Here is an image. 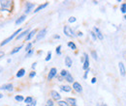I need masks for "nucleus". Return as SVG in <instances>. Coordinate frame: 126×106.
<instances>
[{
    "label": "nucleus",
    "instance_id": "nucleus-9",
    "mask_svg": "<svg viewBox=\"0 0 126 106\" xmlns=\"http://www.w3.org/2000/svg\"><path fill=\"white\" fill-rule=\"evenodd\" d=\"M11 5H12V1H3V0L1 1V6H2V8H3L4 10L10 8Z\"/></svg>",
    "mask_w": 126,
    "mask_h": 106
},
{
    "label": "nucleus",
    "instance_id": "nucleus-19",
    "mask_svg": "<svg viewBox=\"0 0 126 106\" xmlns=\"http://www.w3.org/2000/svg\"><path fill=\"white\" fill-rule=\"evenodd\" d=\"M24 74H25V70H24V69H21V70L18 71V73H17V77L21 78V77H22Z\"/></svg>",
    "mask_w": 126,
    "mask_h": 106
},
{
    "label": "nucleus",
    "instance_id": "nucleus-33",
    "mask_svg": "<svg viewBox=\"0 0 126 106\" xmlns=\"http://www.w3.org/2000/svg\"><path fill=\"white\" fill-rule=\"evenodd\" d=\"M90 36L92 37L93 41H96V40H97V36H96V34H95L94 32H90Z\"/></svg>",
    "mask_w": 126,
    "mask_h": 106
},
{
    "label": "nucleus",
    "instance_id": "nucleus-38",
    "mask_svg": "<svg viewBox=\"0 0 126 106\" xmlns=\"http://www.w3.org/2000/svg\"><path fill=\"white\" fill-rule=\"evenodd\" d=\"M88 72H89V69L85 71V72H84V78H86V77H87V73H88Z\"/></svg>",
    "mask_w": 126,
    "mask_h": 106
},
{
    "label": "nucleus",
    "instance_id": "nucleus-16",
    "mask_svg": "<svg viewBox=\"0 0 126 106\" xmlns=\"http://www.w3.org/2000/svg\"><path fill=\"white\" fill-rule=\"evenodd\" d=\"M27 34H29V29H26V30H24L22 33H21L18 37H17V40H21V38H23L24 36H26Z\"/></svg>",
    "mask_w": 126,
    "mask_h": 106
},
{
    "label": "nucleus",
    "instance_id": "nucleus-50",
    "mask_svg": "<svg viewBox=\"0 0 126 106\" xmlns=\"http://www.w3.org/2000/svg\"><path fill=\"white\" fill-rule=\"evenodd\" d=\"M26 106H30V105H29V104H28V105H26Z\"/></svg>",
    "mask_w": 126,
    "mask_h": 106
},
{
    "label": "nucleus",
    "instance_id": "nucleus-51",
    "mask_svg": "<svg viewBox=\"0 0 126 106\" xmlns=\"http://www.w3.org/2000/svg\"><path fill=\"white\" fill-rule=\"evenodd\" d=\"M74 106H76V105H74Z\"/></svg>",
    "mask_w": 126,
    "mask_h": 106
},
{
    "label": "nucleus",
    "instance_id": "nucleus-48",
    "mask_svg": "<svg viewBox=\"0 0 126 106\" xmlns=\"http://www.w3.org/2000/svg\"><path fill=\"white\" fill-rule=\"evenodd\" d=\"M101 106H107V105H106V104H102Z\"/></svg>",
    "mask_w": 126,
    "mask_h": 106
},
{
    "label": "nucleus",
    "instance_id": "nucleus-41",
    "mask_svg": "<svg viewBox=\"0 0 126 106\" xmlns=\"http://www.w3.org/2000/svg\"><path fill=\"white\" fill-rule=\"evenodd\" d=\"M58 80H59V81H62V80H63V77H62V76H59V77H58Z\"/></svg>",
    "mask_w": 126,
    "mask_h": 106
},
{
    "label": "nucleus",
    "instance_id": "nucleus-24",
    "mask_svg": "<svg viewBox=\"0 0 126 106\" xmlns=\"http://www.w3.org/2000/svg\"><path fill=\"white\" fill-rule=\"evenodd\" d=\"M24 102H25V103L28 105L29 103H32V102H33V98H32L31 96H27V97L24 99Z\"/></svg>",
    "mask_w": 126,
    "mask_h": 106
},
{
    "label": "nucleus",
    "instance_id": "nucleus-12",
    "mask_svg": "<svg viewBox=\"0 0 126 106\" xmlns=\"http://www.w3.org/2000/svg\"><path fill=\"white\" fill-rule=\"evenodd\" d=\"M0 89L1 90H7V91H13V85L12 84H5Z\"/></svg>",
    "mask_w": 126,
    "mask_h": 106
},
{
    "label": "nucleus",
    "instance_id": "nucleus-5",
    "mask_svg": "<svg viewBox=\"0 0 126 106\" xmlns=\"http://www.w3.org/2000/svg\"><path fill=\"white\" fill-rule=\"evenodd\" d=\"M73 89L77 92V93H82L83 92V87L79 82H74L73 83Z\"/></svg>",
    "mask_w": 126,
    "mask_h": 106
},
{
    "label": "nucleus",
    "instance_id": "nucleus-47",
    "mask_svg": "<svg viewBox=\"0 0 126 106\" xmlns=\"http://www.w3.org/2000/svg\"><path fill=\"white\" fill-rule=\"evenodd\" d=\"M3 97V94H0V98H2Z\"/></svg>",
    "mask_w": 126,
    "mask_h": 106
},
{
    "label": "nucleus",
    "instance_id": "nucleus-22",
    "mask_svg": "<svg viewBox=\"0 0 126 106\" xmlns=\"http://www.w3.org/2000/svg\"><path fill=\"white\" fill-rule=\"evenodd\" d=\"M21 48H22V45H21V46H18V47H16V48H14V49L11 51V54H15V53L19 52V51H20Z\"/></svg>",
    "mask_w": 126,
    "mask_h": 106
},
{
    "label": "nucleus",
    "instance_id": "nucleus-6",
    "mask_svg": "<svg viewBox=\"0 0 126 106\" xmlns=\"http://www.w3.org/2000/svg\"><path fill=\"white\" fill-rule=\"evenodd\" d=\"M56 72H57L56 69H55V68H51V69H50V71H49V72L48 79H49V80H51V79H52V78L56 75Z\"/></svg>",
    "mask_w": 126,
    "mask_h": 106
},
{
    "label": "nucleus",
    "instance_id": "nucleus-8",
    "mask_svg": "<svg viewBox=\"0 0 126 106\" xmlns=\"http://www.w3.org/2000/svg\"><path fill=\"white\" fill-rule=\"evenodd\" d=\"M118 68H119V72H120L121 76H125V74H126V70H125V67H124L123 63L120 62V63L118 64Z\"/></svg>",
    "mask_w": 126,
    "mask_h": 106
},
{
    "label": "nucleus",
    "instance_id": "nucleus-3",
    "mask_svg": "<svg viewBox=\"0 0 126 106\" xmlns=\"http://www.w3.org/2000/svg\"><path fill=\"white\" fill-rule=\"evenodd\" d=\"M46 33H47V29H46V28L40 30V32H39V33L37 34V36H36V41H40V40H42V39L45 37Z\"/></svg>",
    "mask_w": 126,
    "mask_h": 106
},
{
    "label": "nucleus",
    "instance_id": "nucleus-45",
    "mask_svg": "<svg viewBox=\"0 0 126 106\" xmlns=\"http://www.w3.org/2000/svg\"><path fill=\"white\" fill-rule=\"evenodd\" d=\"M2 71H3V68H2V67H0V72H2Z\"/></svg>",
    "mask_w": 126,
    "mask_h": 106
},
{
    "label": "nucleus",
    "instance_id": "nucleus-18",
    "mask_svg": "<svg viewBox=\"0 0 126 106\" xmlns=\"http://www.w3.org/2000/svg\"><path fill=\"white\" fill-rule=\"evenodd\" d=\"M25 18H26V16H25V15H23V16H21V17L20 18H18V19L16 20V24H17V25H19V24H21V23L22 21H24V19H25Z\"/></svg>",
    "mask_w": 126,
    "mask_h": 106
},
{
    "label": "nucleus",
    "instance_id": "nucleus-11",
    "mask_svg": "<svg viewBox=\"0 0 126 106\" xmlns=\"http://www.w3.org/2000/svg\"><path fill=\"white\" fill-rule=\"evenodd\" d=\"M34 8V4L33 3H30V2H27L26 3V9H25V14H28L32 9Z\"/></svg>",
    "mask_w": 126,
    "mask_h": 106
},
{
    "label": "nucleus",
    "instance_id": "nucleus-23",
    "mask_svg": "<svg viewBox=\"0 0 126 106\" xmlns=\"http://www.w3.org/2000/svg\"><path fill=\"white\" fill-rule=\"evenodd\" d=\"M68 46H69L71 49H73V50L77 49V46H76V44H75L73 41H69V42H68Z\"/></svg>",
    "mask_w": 126,
    "mask_h": 106
},
{
    "label": "nucleus",
    "instance_id": "nucleus-46",
    "mask_svg": "<svg viewBox=\"0 0 126 106\" xmlns=\"http://www.w3.org/2000/svg\"><path fill=\"white\" fill-rule=\"evenodd\" d=\"M54 38H55V39H59V38H60V37H59V36H57V35H56V36H54Z\"/></svg>",
    "mask_w": 126,
    "mask_h": 106
},
{
    "label": "nucleus",
    "instance_id": "nucleus-20",
    "mask_svg": "<svg viewBox=\"0 0 126 106\" xmlns=\"http://www.w3.org/2000/svg\"><path fill=\"white\" fill-rule=\"evenodd\" d=\"M60 89H61L63 92H67V93H68V92H71V90H72V88H71L70 86H67V85H66V86H61Z\"/></svg>",
    "mask_w": 126,
    "mask_h": 106
},
{
    "label": "nucleus",
    "instance_id": "nucleus-28",
    "mask_svg": "<svg viewBox=\"0 0 126 106\" xmlns=\"http://www.w3.org/2000/svg\"><path fill=\"white\" fill-rule=\"evenodd\" d=\"M91 55H92V57H93V59H94V60H97V59H98L97 53H96V51H95V50H92V51H91Z\"/></svg>",
    "mask_w": 126,
    "mask_h": 106
},
{
    "label": "nucleus",
    "instance_id": "nucleus-36",
    "mask_svg": "<svg viewBox=\"0 0 126 106\" xmlns=\"http://www.w3.org/2000/svg\"><path fill=\"white\" fill-rule=\"evenodd\" d=\"M60 49H61V45H58L57 47H56V53L58 55H60L61 54V52H60Z\"/></svg>",
    "mask_w": 126,
    "mask_h": 106
},
{
    "label": "nucleus",
    "instance_id": "nucleus-31",
    "mask_svg": "<svg viewBox=\"0 0 126 106\" xmlns=\"http://www.w3.org/2000/svg\"><path fill=\"white\" fill-rule=\"evenodd\" d=\"M50 58H51V52L50 51H49L48 52V55H47V57H46V61L48 62V61H49L50 60Z\"/></svg>",
    "mask_w": 126,
    "mask_h": 106
},
{
    "label": "nucleus",
    "instance_id": "nucleus-29",
    "mask_svg": "<svg viewBox=\"0 0 126 106\" xmlns=\"http://www.w3.org/2000/svg\"><path fill=\"white\" fill-rule=\"evenodd\" d=\"M31 47H32V43H30V42H29V43H27L26 48H25V51H26V52H28L29 50H31V49H32Z\"/></svg>",
    "mask_w": 126,
    "mask_h": 106
},
{
    "label": "nucleus",
    "instance_id": "nucleus-4",
    "mask_svg": "<svg viewBox=\"0 0 126 106\" xmlns=\"http://www.w3.org/2000/svg\"><path fill=\"white\" fill-rule=\"evenodd\" d=\"M89 59H88V55L86 54V53H84V66H83V69L84 71L88 70L89 68Z\"/></svg>",
    "mask_w": 126,
    "mask_h": 106
},
{
    "label": "nucleus",
    "instance_id": "nucleus-37",
    "mask_svg": "<svg viewBox=\"0 0 126 106\" xmlns=\"http://www.w3.org/2000/svg\"><path fill=\"white\" fill-rule=\"evenodd\" d=\"M35 75H36V72H35V71H32V72L29 74V77H30V78H33Z\"/></svg>",
    "mask_w": 126,
    "mask_h": 106
},
{
    "label": "nucleus",
    "instance_id": "nucleus-14",
    "mask_svg": "<svg viewBox=\"0 0 126 106\" xmlns=\"http://www.w3.org/2000/svg\"><path fill=\"white\" fill-rule=\"evenodd\" d=\"M36 33H37V30H36V29L32 30L31 32H29V34L27 35V37H26V39H25V40H26V41H30V40L33 38V36H34Z\"/></svg>",
    "mask_w": 126,
    "mask_h": 106
},
{
    "label": "nucleus",
    "instance_id": "nucleus-1",
    "mask_svg": "<svg viewBox=\"0 0 126 106\" xmlns=\"http://www.w3.org/2000/svg\"><path fill=\"white\" fill-rule=\"evenodd\" d=\"M21 32V29H19V30H17V31H16V32H15V33H14L12 36H10V37H9V38H7L6 40H4V41L1 42V44H0V45H1V46L5 45V44H6V43H8L9 41H12V40H13L15 37H18L17 35H18V34H20Z\"/></svg>",
    "mask_w": 126,
    "mask_h": 106
},
{
    "label": "nucleus",
    "instance_id": "nucleus-2",
    "mask_svg": "<svg viewBox=\"0 0 126 106\" xmlns=\"http://www.w3.org/2000/svg\"><path fill=\"white\" fill-rule=\"evenodd\" d=\"M63 31H64V34H65L67 37H70V38L75 37V34H74L73 30H72L69 26H64V28H63Z\"/></svg>",
    "mask_w": 126,
    "mask_h": 106
},
{
    "label": "nucleus",
    "instance_id": "nucleus-21",
    "mask_svg": "<svg viewBox=\"0 0 126 106\" xmlns=\"http://www.w3.org/2000/svg\"><path fill=\"white\" fill-rule=\"evenodd\" d=\"M65 80H67V81H68V82H70V83H73V82H74V78H73V76L71 75V73H70V72H69V73H68V75L65 77Z\"/></svg>",
    "mask_w": 126,
    "mask_h": 106
},
{
    "label": "nucleus",
    "instance_id": "nucleus-52",
    "mask_svg": "<svg viewBox=\"0 0 126 106\" xmlns=\"http://www.w3.org/2000/svg\"><path fill=\"white\" fill-rule=\"evenodd\" d=\"M46 106H47V105H46Z\"/></svg>",
    "mask_w": 126,
    "mask_h": 106
},
{
    "label": "nucleus",
    "instance_id": "nucleus-35",
    "mask_svg": "<svg viewBox=\"0 0 126 106\" xmlns=\"http://www.w3.org/2000/svg\"><path fill=\"white\" fill-rule=\"evenodd\" d=\"M52 105H53V101L51 99H49L47 101V106H52Z\"/></svg>",
    "mask_w": 126,
    "mask_h": 106
},
{
    "label": "nucleus",
    "instance_id": "nucleus-25",
    "mask_svg": "<svg viewBox=\"0 0 126 106\" xmlns=\"http://www.w3.org/2000/svg\"><path fill=\"white\" fill-rule=\"evenodd\" d=\"M68 73H69V71H65V70H62L61 72H60V75H61L62 77H66V76L68 75Z\"/></svg>",
    "mask_w": 126,
    "mask_h": 106
},
{
    "label": "nucleus",
    "instance_id": "nucleus-39",
    "mask_svg": "<svg viewBox=\"0 0 126 106\" xmlns=\"http://www.w3.org/2000/svg\"><path fill=\"white\" fill-rule=\"evenodd\" d=\"M96 80H97V79H96L95 77H93V78L91 79V83H92V84H94V83H96Z\"/></svg>",
    "mask_w": 126,
    "mask_h": 106
},
{
    "label": "nucleus",
    "instance_id": "nucleus-26",
    "mask_svg": "<svg viewBox=\"0 0 126 106\" xmlns=\"http://www.w3.org/2000/svg\"><path fill=\"white\" fill-rule=\"evenodd\" d=\"M120 11H121L123 14H126V3H123V4H121Z\"/></svg>",
    "mask_w": 126,
    "mask_h": 106
},
{
    "label": "nucleus",
    "instance_id": "nucleus-44",
    "mask_svg": "<svg viewBox=\"0 0 126 106\" xmlns=\"http://www.w3.org/2000/svg\"><path fill=\"white\" fill-rule=\"evenodd\" d=\"M78 35H79V36H83V33H82V32H79Z\"/></svg>",
    "mask_w": 126,
    "mask_h": 106
},
{
    "label": "nucleus",
    "instance_id": "nucleus-10",
    "mask_svg": "<svg viewBox=\"0 0 126 106\" xmlns=\"http://www.w3.org/2000/svg\"><path fill=\"white\" fill-rule=\"evenodd\" d=\"M94 31H95V34H96L97 38H98L100 41H102V40L104 39V36L102 35V33H101V31L99 30V28H97V27H94Z\"/></svg>",
    "mask_w": 126,
    "mask_h": 106
},
{
    "label": "nucleus",
    "instance_id": "nucleus-30",
    "mask_svg": "<svg viewBox=\"0 0 126 106\" xmlns=\"http://www.w3.org/2000/svg\"><path fill=\"white\" fill-rule=\"evenodd\" d=\"M16 100H18V101H22V100H24V98H23V96L22 95H16Z\"/></svg>",
    "mask_w": 126,
    "mask_h": 106
},
{
    "label": "nucleus",
    "instance_id": "nucleus-15",
    "mask_svg": "<svg viewBox=\"0 0 126 106\" xmlns=\"http://www.w3.org/2000/svg\"><path fill=\"white\" fill-rule=\"evenodd\" d=\"M66 102H67V103H70L72 106H74V105H76L77 100H76V98H73V97H67V98H66Z\"/></svg>",
    "mask_w": 126,
    "mask_h": 106
},
{
    "label": "nucleus",
    "instance_id": "nucleus-7",
    "mask_svg": "<svg viewBox=\"0 0 126 106\" xmlns=\"http://www.w3.org/2000/svg\"><path fill=\"white\" fill-rule=\"evenodd\" d=\"M50 95L52 96V98H53L54 100H57V101H59L60 98H61V95L59 94V93H57V92L54 91V90H52V91L50 92Z\"/></svg>",
    "mask_w": 126,
    "mask_h": 106
},
{
    "label": "nucleus",
    "instance_id": "nucleus-13",
    "mask_svg": "<svg viewBox=\"0 0 126 106\" xmlns=\"http://www.w3.org/2000/svg\"><path fill=\"white\" fill-rule=\"evenodd\" d=\"M49 5V3L48 2H46V3H44V4H42V5H39L37 8H36V10L34 11V13H38L39 11H41V10H43L44 8H46L47 6Z\"/></svg>",
    "mask_w": 126,
    "mask_h": 106
},
{
    "label": "nucleus",
    "instance_id": "nucleus-17",
    "mask_svg": "<svg viewBox=\"0 0 126 106\" xmlns=\"http://www.w3.org/2000/svg\"><path fill=\"white\" fill-rule=\"evenodd\" d=\"M72 64H73L72 59H71L69 56H67V57L65 58V65H66L68 68H70V67H72Z\"/></svg>",
    "mask_w": 126,
    "mask_h": 106
},
{
    "label": "nucleus",
    "instance_id": "nucleus-40",
    "mask_svg": "<svg viewBox=\"0 0 126 106\" xmlns=\"http://www.w3.org/2000/svg\"><path fill=\"white\" fill-rule=\"evenodd\" d=\"M3 56H4V52L3 51H0V58L3 57Z\"/></svg>",
    "mask_w": 126,
    "mask_h": 106
},
{
    "label": "nucleus",
    "instance_id": "nucleus-43",
    "mask_svg": "<svg viewBox=\"0 0 126 106\" xmlns=\"http://www.w3.org/2000/svg\"><path fill=\"white\" fill-rule=\"evenodd\" d=\"M36 65H37V64H36V63H34V64L32 65V69H35V67H36Z\"/></svg>",
    "mask_w": 126,
    "mask_h": 106
},
{
    "label": "nucleus",
    "instance_id": "nucleus-42",
    "mask_svg": "<svg viewBox=\"0 0 126 106\" xmlns=\"http://www.w3.org/2000/svg\"><path fill=\"white\" fill-rule=\"evenodd\" d=\"M35 105H36V101L34 100V101L32 102V104H31V106H35Z\"/></svg>",
    "mask_w": 126,
    "mask_h": 106
},
{
    "label": "nucleus",
    "instance_id": "nucleus-49",
    "mask_svg": "<svg viewBox=\"0 0 126 106\" xmlns=\"http://www.w3.org/2000/svg\"><path fill=\"white\" fill-rule=\"evenodd\" d=\"M124 18H125V19H126V16H125V17H124Z\"/></svg>",
    "mask_w": 126,
    "mask_h": 106
},
{
    "label": "nucleus",
    "instance_id": "nucleus-27",
    "mask_svg": "<svg viewBox=\"0 0 126 106\" xmlns=\"http://www.w3.org/2000/svg\"><path fill=\"white\" fill-rule=\"evenodd\" d=\"M58 105H59V106H69L66 101H62V100H59V101H58Z\"/></svg>",
    "mask_w": 126,
    "mask_h": 106
},
{
    "label": "nucleus",
    "instance_id": "nucleus-34",
    "mask_svg": "<svg viewBox=\"0 0 126 106\" xmlns=\"http://www.w3.org/2000/svg\"><path fill=\"white\" fill-rule=\"evenodd\" d=\"M76 20H77V18H74V17H71V18H69V20H68V21H69L70 23H73V22H75Z\"/></svg>",
    "mask_w": 126,
    "mask_h": 106
},
{
    "label": "nucleus",
    "instance_id": "nucleus-32",
    "mask_svg": "<svg viewBox=\"0 0 126 106\" xmlns=\"http://www.w3.org/2000/svg\"><path fill=\"white\" fill-rule=\"evenodd\" d=\"M34 53V49H31V50H29L27 53H26V57H30L32 54Z\"/></svg>",
    "mask_w": 126,
    "mask_h": 106
}]
</instances>
